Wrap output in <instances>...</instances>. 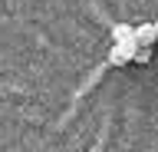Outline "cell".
I'll return each instance as SVG.
<instances>
[{"mask_svg": "<svg viewBox=\"0 0 158 152\" xmlns=\"http://www.w3.org/2000/svg\"><path fill=\"white\" fill-rule=\"evenodd\" d=\"M135 50H138L135 37H125V40H115V46H112V53H109V63H112V66H122V63H128L132 56H135Z\"/></svg>", "mask_w": 158, "mask_h": 152, "instance_id": "6da1fadb", "label": "cell"}, {"mask_svg": "<svg viewBox=\"0 0 158 152\" xmlns=\"http://www.w3.org/2000/svg\"><path fill=\"white\" fill-rule=\"evenodd\" d=\"M132 37H135L138 46H152L155 43V27L152 23H138V27H132Z\"/></svg>", "mask_w": 158, "mask_h": 152, "instance_id": "7a4b0ae2", "label": "cell"}, {"mask_svg": "<svg viewBox=\"0 0 158 152\" xmlns=\"http://www.w3.org/2000/svg\"><path fill=\"white\" fill-rule=\"evenodd\" d=\"M112 37H115V40H125V37H132V27H128V23H118L115 30H112Z\"/></svg>", "mask_w": 158, "mask_h": 152, "instance_id": "3957f363", "label": "cell"}, {"mask_svg": "<svg viewBox=\"0 0 158 152\" xmlns=\"http://www.w3.org/2000/svg\"><path fill=\"white\" fill-rule=\"evenodd\" d=\"M152 27H155V40H158V20H155V23H152Z\"/></svg>", "mask_w": 158, "mask_h": 152, "instance_id": "5b68a950", "label": "cell"}, {"mask_svg": "<svg viewBox=\"0 0 158 152\" xmlns=\"http://www.w3.org/2000/svg\"><path fill=\"white\" fill-rule=\"evenodd\" d=\"M132 60H138V63H148V60H152V46H138Z\"/></svg>", "mask_w": 158, "mask_h": 152, "instance_id": "277c9868", "label": "cell"}]
</instances>
